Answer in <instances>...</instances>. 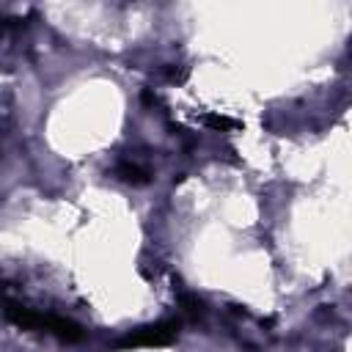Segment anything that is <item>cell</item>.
I'll return each instance as SVG.
<instances>
[{
	"label": "cell",
	"instance_id": "obj_4",
	"mask_svg": "<svg viewBox=\"0 0 352 352\" xmlns=\"http://www.w3.org/2000/svg\"><path fill=\"white\" fill-rule=\"evenodd\" d=\"M179 305H182V314L190 316V319H201L204 316V300H198L195 294H182Z\"/></svg>",
	"mask_w": 352,
	"mask_h": 352
},
{
	"label": "cell",
	"instance_id": "obj_2",
	"mask_svg": "<svg viewBox=\"0 0 352 352\" xmlns=\"http://www.w3.org/2000/svg\"><path fill=\"white\" fill-rule=\"evenodd\" d=\"M179 319H162V322H154V324H146V327H138L132 333H126L116 349H138V346H168L179 338Z\"/></svg>",
	"mask_w": 352,
	"mask_h": 352
},
{
	"label": "cell",
	"instance_id": "obj_1",
	"mask_svg": "<svg viewBox=\"0 0 352 352\" xmlns=\"http://www.w3.org/2000/svg\"><path fill=\"white\" fill-rule=\"evenodd\" d=\"M3 314L8 322H14L16 327L22 330H38V333H50L60 341H80L85 336V330L66 319V316H58V314H41L36 308H28L22 302H14V300H3Z\"/></svg>",
	"mask_w": 352,
	"mask_h": 352
},
{
	"label": "cell",
	"instance_id": "obj_5",
	"mask_svg": "<svg viewBox=\"0 0 352 352\" xmlns=\"http://www.w3.org/2000/svg\"><path fill=\"white\" fill-rule=\"evenodd\" d=\"M204 124L212 126V129H220V132L239 126V121H234V118H228V116H220V113H206V116H204Z\"/></svg>",
	"mask_w": 352,
	"mask_h": 352
},
{
	"label": "cell",
	"instance_id": "obj_3",
	"mask_svg": "<svg viewBox=\"0 0 352 352\" xmlns=\"http://www.w3.org/2000/svg\"><path fill=\"white\" fill-rule=\"evenodd\" d=\"M113 176L124 184H132V187H140V184H148L151 173L148 168H143L140 162H132V160H118L113 165Z\"/></svg>",
	"mask_w": 352,
	"mask_h": 352
}]
</instances>
